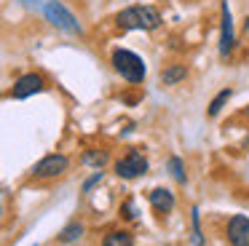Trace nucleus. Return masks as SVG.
<instances>
[{"label":"nucleus","instance_id":"obj_7","mask_svg":"<svg viewBox=\"0 0 249 246\" xmlns=\"http://www.w3.org/2000/svg\"><path fill=\"white\" fill-rule=\"evenodd\" d=\"M43 91V78L38 72H24L14 80V88H11V96L14 99H30V96L40 94Z\"/></svg>","mask_w":249,"mask_h":246},{"label":"nucleus","instance_id":"obj_2","mask_svg":"<svg viewBox=\"0 0 249 246\" xmlns=\"http://www.w3.org/2000/svg\"><path fill=\"white\" fill-rule=\"evenodd\" d=\"M110 64H113V70L126 80V83H134V86L142 83L145 75H147V67H145V62H142V56H137L129 48H115L113 56H110Z\"/></svg>","mask_w":249,"mask_h":246},{"label":"nucleus","instance_id":"obj_16","mask_svg":"<svg viewBox=\"0 0 249 246\" xmlns=\"http://www.w3.org/2000/svg\"><path fill=\"white\" fill-rule=\"evenodd\" d=\"M190 222H193V246H204V233H201V211H198V206L190 209Z\"/></svg>","mask_w":249,"mask_h":246},{"label":"nucleus","instance_id":"obj_15","mask_svg":"<svg viewBox=\"0 0 249 246\" xmlns=\"http://www.w3.org/2000/svg\"><path fill=\"white\" fill-rule=\"evenodd\" d=\"M169 171H172V176L179 182V185H185V182H188L185 163H182V158H179V155H172V158H169Z\"/></svg>","mask_w":249,"mask_h":246},{"label":"nucleus","instance_id":"obj_4","mask_svg":"<svg viewBox=\"0 0 249 246\" xmlns=\"http://www.w3.org/2000/svg\"><path fill=\"white\" fill-rule=\"evenodd\" d=\"M147 169H150V163H147V158L140 150H129L126 155H121L115 160V174L121 179H137V176L147 174Z\"/></svg>","mask_w":249,"mask_h":246},{"label":"nucleus","instance_id":"obj_21","mask_svg":"<svg viewBox=\"0 0 249 246\" xmlns=\"http://www.w3.org/2000/svg\"><path fill=\"white\" fill-rule=\"evenodd\" d=\"M247 118H249V110H247Z\"/></svg>","mask_w":249,"mask_h":246},{"label":"nucleus","instance_id":"obj_19","mask_svg":"<svg viewBox=\"0 0 249 246\" xmlns=\"http://www.w3.org/2000/svg\"><path fill=\"white\" fill-rule=\"evenodd\" d=\"M244 147H247V150H249V137H247V142H244Z\"/></svg>","mask_w":249,"mask_h":246},{"label":"nucleus","instance_id":"obj_11","mask_svg":"<svg viewBox=\"0 0 249 246\" xmlns=\"http://www.w3.org/2000/svg\"><path fill=\"white\" fill-rule=\"evenodd\" d=\"M107 160H110L107 150H86V153L81 155V163L83 166H91L94 171L105 169V166H107Z\"/></svg>","mask_w":249,"mask_h":246},{"label":"nucleus","instance_id":"obj_18","mask_svg":"<svg viewBox=\"0 0 249 246\" xmlns=\"http://www.w3.org/2000/svg\"><path fill=\"white\" fill-rule=\"evenodd\" d=\"M102 176H105V171H102V169H99V171H94V174L89 176L86 182H83V193H91L94 187H97L99 182H102Z\"/></svg>","mask_w":249,"mask_h":246},{"label":"nucleus","instance_id":"obj_13","mask_svg":"<svg viewBox=\"0 0 249 246\" xmlns=\"http://www.w3.org/2000/svg\"><path fill=\"white\" fill-rule=\"evenodd\" d=\"M231 96H233V91H231V88H222L220 94H217L214 99L209 102V110H206V112H209V118H217V115H220L222 107H225L228 102H231Z\"/></svg>","mask_w":249,"mask_h":246},{"label":"nucleus","instance_id":"obj_5","mask_svg":"<svg viewBox=\"0 0 249 246\" xmlns=\"http://www.w3.org/2000/svg\"><path fill=\"white\" fill-rule=\"evenodd\" d=\"M67 169H70V158H67V155L49 153V155H43V158L35 163L33 176L35 179H56V176H62Z\"/></svg>","mask_w":249,"mask_h":246},{"label":"nucleus","instance_id":"obj_12","mask_svg":"<svg viewBox=\"0 0 249 246\" xmlns=\"http://www.w3.org/2000/svg\"><path fill=\"white\" fill-rule=\"evenodd\" d=\"M102 246H134V235L129 230H110L102 238Z\"/></svg>","mask_w":249,"mask_h":246},{"label":"nucleus","instance_id":"obj_6","mask_svg":"<svg viewBox=\"0 0 249 246\" xmlns=\"http://www.w3.org/2000/svg\"><path fill=\"white\" fill-rule=\"evenodd\" d=\"M236 46V32H233V16H231V5L228 0H222L220 5V56L225 59Z\"/></svg>","mask_w":249,"mask_h":246},{"label":"nucleus","instance_id":"obj_9","mask_svg":"<svg viewBox=\"0 0 249 246\" xmlns=\"http://www.w3.org/2000/svg\"><path fill=\"white\" fill-rule=\"evenodd\" d=\"M147 201H150V206L156 209L158 214H169L177 206V198H174V193L169 190V187H153V190L147 193Z\"/></svg>","mask_w":249,"mask_h":246},{"label":"nucleus","instance_id":"obj_10","mask_svg":"<svg viewBox=\"0 0 249 246\" xmlns=\"http://www.w3.org/2000/svg\"><path fill=\"white\" fill-rule=\"evenodd\" d=\"M188 78V67L185 64H166L161 70V83L163 86H177L179 80Z\"/></svg>","mask_w":249,"mask_h":246},{"label":"nucleus","instance_id":"obj_1","mask_svg":"<svg viewBox=\"0 0 249 246\" xmlns=\"http://www.w3.org/2000/svg\"><path fill=\"white\" fill-rule=\"evenodd\" d=\"M115 24H118V30H126V32L131 30L153 32L161 27V14L153 5H129V8L115 14Z\"/></svg>","mask_w":249,"mask_h":246},{"label":"nucleus","instance_id":"obj_20","mask_svg":"<svg viewBox=\"0 0 249 246\" xmlns=\"http://www.w3.org/2000/svg\"><path fill=\"white\" fill-rule=\"evenodd\" d=\"M247 30H249V19H247Z\"/></svg>","mask_w":249,"mask_h":246},{"label":"nucleus","instance_id":"obj_14","mask_svg":"<svg viewBox=\"0 0 249 246\" xmlns=\"http://www.w3.org/2000/svg\"><path fill=\"white\" fill-rule=\"evenodd\" d=\"M81 235H83V225L81 222H70L67 228H62L59 238H62V244H75V241H81Z\"/></svg>","mask_w":249,"mask_h":246},{"label":"nucleus","instance_id":"obj_17","mask_svg":"<svg viewBox=\"0 0 249 246\" xmlns=\"http://www.w3.org/2000/svg\"><path fill=\"white\" fill-rule=\"evenodd\" d=\"M121 217L126 219V222H134L137 219V206H134V201H124V206H121Z\"/></svg>","mask_w":249,"mask_h":246},{"label":"nucleus","instance_id":"obj_3","mask_svg":"<svg viewBox=\"0 0 249 246\" xmlns=\"http://www.w3.org/2000/svg\"><path fill=\"white\" fill-rule=\"evenodd\" d=\"M40 11H43L46 21H49L51 27L67 32V35H83L81 21L75 19V14H72L62 0H49V3H43V8H40Z\"/></svg>","mask_w":249,"mask_h":246},{"label":"nucleus","instance_id":"obj_8","mask_svg":"<svg viewBox=\"0 0 249 246\" xmlns=\"http://www.w3.org/2000/svg\"><path fill=\"white\" fill-rule=\"evenodd\" d=\"M228 244L231 246H249V217H244V214H233L231 219H228Z\"/></svg>","mask_w":249,"mask_h":246},{"label":"nucleus","instance_id":"obj_22","mask_svg":"<svg viewBox=\"0 0 249 246\" xmlns=\"http://www.w3.org/2000/svg\"><path fill=\"white\" fill-rule=\"evenodd\" d=\"M33 246H35V244H33Z\"/></svg>","mask_w":249,"mask_h":246}]
</instances>
